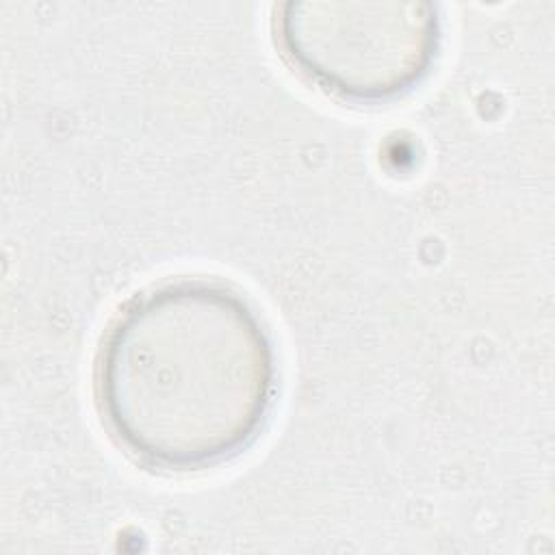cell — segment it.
I'll return each instance as SVG.
<instances>
[{"instance_id":"6da1fadb","label":"cell","mask_w":555,"mask_h":555,"mask_svg":"<svg viewBox=\"0 0 555 555\" xmlns=\"http://www.w3.org/2000/svg\"><path fill=\"white\" fill-rule=\"evenodd\" d=\"M275 343L256 306L210 278L137 293L95 358V403L113 440L160 473H197L245 453L278 397Z\"/></svg>"},{"instance_id":"7a4b0ae2","label":"cell","mask_w":555,"mask_h":555,"mask_svg":"<svg viewBox=\"0 0 555 555\" xmlns=\"http://www.w3.org/2000/svg\"><path fill=\"white\" fill-rule=\"evenodd\" d=\"M273 39L284 61L323 93L377 106L418 89L442 46L434 2H286Z\"/></svg>"}]
</instances>
